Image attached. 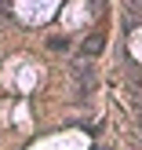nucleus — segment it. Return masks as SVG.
<instances>
[{
  "label": "nucleus",
  "mask_w": 142,
  "mask_h": 150,
  "mask_svg": "<svg viewBox=\"0 0 142 150\" xmlns=\"http://www.w3.org/2000/svg\"><path fill=\"white\" fill-rule=\"evenodd\" d=\"M99 48H102V37H87L84 40V55H95Z\"/></svg>",
  "instance_id": "nucleus-1"
},
{
  "label": "nucleus",
  "mask_w": 142,
  "mask_h": 150,
  "mask_svg": "<svg viewBox=\"0 0 142 150\" xmlns=\"http://www.w3.org/2000/svg\"><path fill=\"white\" fill-rule=\"evenodd\" d=\"M48 48H55V51H62V48H66V40H62V37H51V40H48Z\"/></svg>",
  "instance_id": "nucleus-2"
}]
</instances>
